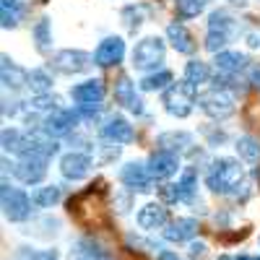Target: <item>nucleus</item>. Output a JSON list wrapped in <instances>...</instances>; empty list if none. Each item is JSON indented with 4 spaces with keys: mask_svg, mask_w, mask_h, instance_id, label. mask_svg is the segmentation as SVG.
<instances>
[{
    "mask_svg": "<svg viewBox=\"0 0 260 260\" xmlns=\"http://www.w3.org/2000/svg\"><path fill=\"white\" fill-rule=\"evenodd\" d=\"M71 96L78 102V104H89V102H99L104 96V83L99 78L94 81H83L78 86H73L71 89Z\"/></svg>",
    "mask_w": 260,
    "mask_h": 260,
    "instance_id": "a211bd4d",
    "label": "nucleus"
},
{
    "mask_svg": "<svg viewBox=\"0 0 260 260\" xmlns=\"http://www.w3.org/2000/svg\"><path fill=\"white\" fill-rule=\"evenodd\" d=\"M34 39H37V50L39 52L50 50V42H52V37H50V18H42L39 24L34 26Z\"/></svg>",
    "mask_w": 260,
    "mask_h": 260,
    "instance_id": "7c9ffc66",
    "label": "nucleus"
},
{
    "mask_svg": "<svg viewBox=\"0 0 260 260\" xmlns=\"http://www.w3.org/2000/svg\"><path fill=\"white\" fill-rule=\"evenodd\" d=\"M195 234H198V221H192V219H177L164 229V237L169 242H187Z\"/></svg>",
    "mask_w": 260,
    "mask_h": 260,
    "instance_id": "f3484780",
    "label": "nucleus"
},
{
    "mask_svg": "<svg viewBox=\"0 0 260 260\" xmlns=\"http://www.w3.org/2000/svg\"><path fill=\"white\" fill-rule=\"evenodd\" d=\"M0 76H3V86H6V89H21L24 83H29V73H24V71H21L18 65H13V60H8V57H3Z\"/></svg>",
    "mask_w": 260,
    "mask_h": 260,
    "instance_id": "aec40b11",
    "label": "nucleus"
},
{
    "mask_svg": "<svg viewBox=\"0 0 260 260\" xmlns=\"http://www.w3.org/2000/svg\"><path fill=\"white\" fill-rule=\"evenodd\" d=\"M156 146L164 148V151H172V154H177V151H185L192 146V138L187 133H161L156 138Z\"/></svg>",
    "mask_w": 260,
    "mask_h": 260,
    "instance_id": "4be33fe9",
    "label": "nucleus"
},
{
    "mask_svg": "<svg viewBox=\"0 0 260 260\" xmlns=\"http://www.w3.org/2000/svg\"><path fill=\"white\" fill-rule=\"evenodd\" d=\"M76 122H78V115L76 112H71V110H55L52 115H47V120H45V133L52 138H57V136H68L71 130L76 127Z\"/></svg>",
    "mask_w": 260,
    "mask_h": 260,
    "instance_id": "ddd939ff",
    "label": "nucleus"
},
{
    "mask_svg": "<svg viewBox=\"0 0 260 260\" xmlns=\"http://www.w3.org/2000/svg\"><path fill=\"white\" fill-rule=\"evenodd\" d=\"M26 86H29V89H31L34 94H39V96H42V94H47V91L52 89V78H50V73H47V71L37 68V71H31V73H29V83H26Z\"/></svg>",
    "mask_w": 260,
    "mask_h": 260,
    "instance_id": "cd10ccee",
    "label": "nucleus"
},
{
    "mask_svg": "<svg viewBox=\"0 0 260 260\" xmlns=\"http://www.w3.org/2000/svg\"><path fill=\"white\" fill-rule=\"evenodd\" d=\"M177 167H180L177 154L164 151V148L154 151V154H151V159H148V172H151V177H154V180H167V177H172V175L177 172Z\"/></svg>",
    "mask_w": 260,
    "mask_h": 260,
    "instance_id": "6e6552de",
    "label": "nucleus"
},
{
    "mask_svg": "<svg viewBox=\"0 0 260 260\" xmlns=\"http://www.w3.org/2000/svg\"><path fill=\"white\" fill-rule=\"evenodd\" d=\"M156 260H182L177 252H172V250H161L159 255H156Z\"/></svg>",
    "mask_w": 260,
    "mask_h": 260,
    "instance_id": "4c0bfd02",
    "label": "nucleus"
},
{
    "mask_svg": "<svg viewBox=\"0 0 260 260\" xmlns=\"http://www.w3.org/2000/svg\"><path fill=\"white\" fill-rule=\"evenodd\" d=\"M122 182H125L130 190L148 192V190H151V172H148V167H143V164H138V161H130V164L122 169Z\"/></svg>",
    "mask_w": 260,
    "mask_h": 260,
    "instance_id": "4468645a",
    "label": "nucleus"
},
{
    "mask_svg": "<svg viewBox=\"0 0 260 260\" xmlns=\"http://www.w3.org/2000/svg\"><path fill=\"white\" fill-rule=\"evenodd\" d=\"M242 182H245V172L240 161L234 159H216L206 172V185L216 195H232L237 192V187H242Z\"/></svg>",
    "mask_w": 260,
    "mask_h": 260,
    "instance_id": "f03ea898",
    "label": "nucleus"
},
{
    "mask_svg": "<svg viewBox=\"0 0 260 260\" xmlns=\"http://www.w3.org/2000/svg\"><path fill=\"white\" fill-rule=\"evenodd\" d=\"M102 136H104L107 141H115V143H130V141L136 138L133 125H130L125 117H120V115H115V117H110V120L104 122Z\"/></svg>",
    "mask_w": 260,
    "mask_h": 260,
    "instance_id": "2eb2a0df",
    "label": "nucleus"
},
{
    "mask_svg": "<svg viewBox=\"0 0 260 260\" xmlns=\"http://www.w3.org/2000/svg\"><path fill=\"white\" fill-rule=\"evenodd\" d=\"M52 65L60 73H83L91 65V57L86 52H81V50H62V52L55 55Z\"/></svg>",
    "mask_w": 260,
    "mask_h": 260,
    "instance_id": "1a4fd4ad",
    "label": "nucleus"
},
{
    "mask_svg": "<svg viewBox=\"0 0 260 260\" xmlns=\"http://www.w3.org/2000/svg\"><path fill=\"white\" fill-rule=\"evenodd\" d=\"M167 208L161 203H146L141 211H138V226L141 229H159L167 224Z\"/></svg>",
    "mask_w": 260,
    "mask_h": 260,
    "instance_id": "dca6fc26",
    "label": "nucleus"
},
{
    "mask_svg": "<svg viewBox=\"0 0 260 260\" xmlns=\"http://www.w3.org/2000/svg\"><path fill=\"white\" fill-rule=\"evenodd\" d=\"M237 260H260V255H257V257H252V255H240Z\"/></svg>",
    "mask_w": 260,
    "mask_h": 260,
    "instance_id": "ea45409f",
    "label": "nucleus"
},
{
    "mask_svg": "<svg viewBox=\"0 0 260 260\" xmlns=\"http://www.w3.org/2000/svg\"><path fill=\"white\" fill-rule=\"evenodd\" d=\"M122 55H125V42L120 37H107L94 52V65L110 68V65H117L122 60Z\"/></svg>",
    "mask_w": 260,
    "mask_h": 260,
    "instance_id": "9d476101",
    "label": "nucleus"
},
{
    "mask_svg": "<svg viewBox=\"0 0 260 260\" xmlns=\"http://www.w3.org/2000/svg\"><path fill=\"white\" fill-rule=\"evenodd\" d=\"M237 154H240V159H245L247 164H260V143L250 136H242L237 141Z\"/></svg>",
    "mask_w": 260,
    "mask_h": 260,
    "instance_id": "b1692460",
    "label": "nucleus"
},
{
    "mask_svg": "<svg viewBox=\"0 0 260 260\" xmlns=\"http://www.w3.org/2000/svg\"><path fill=\"white\" fill-rule=\"evenodd\" d=\"M71 216L86 229H102L110 226V208H107V187L102 180L81 190L68 201Z\"/></svg>",
    "mask_w": 260,
    "mask_h": 260,
    "instance_id": "f257e3e1",
    "label": "nucleus"
},
{
    "mask_svg": "<svg viewBox=\"0 0 260 260\" xmlns=\"http://www.w3.org/2000/svg\"><path fill=\"white\" fill-rule=\"evenodd\" d=\"M185 81H190L192 86L206 83V81H208V68H206V62H201V60H190V62L185 65Z\"/></svg>",
    "mask_w": 260,
    "mask_h": 260,
    "instance_id": "c85d7f7f",
    "label": "nucleus"
},
{
    "mask_svg": "<svg viewBox=\"0 0 260 260\" xmlns=\"http://www.w3.org/2000/svg\"><path fill=\"white\" fill-rule=\"evenodd\" d=\"M219 260H234V257H226V255H221V257H219Z\"/></svg>",
    "mask_w": 260,
    "mask_h": 260,
    "instance_id": "a19ab883",
    "label": "nucleus"
},
{
    "mask_svg": "<svg viewBox=\"0 0 260 260\" xmlns=\"http://www.w3.org/2000/svg\"><path fill=\"white\" fill-rule=\"evenodd\" d=\"M29 260H57V252L55 250H42V252H31Z\"/></svg>",
    "mask_w": 260,
    "mask_h": 260,
    "instance_id": "c9c22d12",
    "label": "nucleus"
},
{
    "mask_svg": "<svg viewBox=\"0 0 260 260\" xmlns=\"http://www.w3.org/2000/svg\"><path fill=\"white\" fill-rule=\"evenodd\" d=\"M96 112H99V102H89V104L78 107V115H83V117H94Z\"/></svg>",
    "mask_w": 260,
    "mask_h": 260,
    "instance_id": "f704fd0d",
    "label": "nucleus"
},
{
    "mask_svg": "<svg viewBox=\"0 0 260 260\" xmlns=\"http://www.w3.org/2000/svg\"><path fill=\"white\" fill-rule=\"evenodd\" d=\"M208 31L211 34H221V37H232L234 31V21L226 11H213L208 16Z\"/></svg>",
    "mask_w": 260,
    "mask_h": 260,
    "instance_id": "5701e85b",
    "label": "nucleus"
},
{
    "mask_svg": "<svg viewBox=\"0 0 260 260\" xmlns=\"http://www.w3.org/2000/svg\"><path fill=\"white\" fill-rule=\"evenodd\" d=\"M247 65V57L240 52H216V68L221 73H240Z\"/></svg>",
    "mask_w": 260,
    "mask_h": 260,
    "instance_id": "412c9836",
    "label": "nucleus"
},
{
    "mask_svg": "<svg viewBox=\"0 0 260 260\" xmlns=\"http://www.w3.org/2000/svg\"><path fill=\"white\" fill-rule=\"evenodd\" d=\"M167 83H172V73L169 71H159V73H151L141 81V89L143 91H156V89H167Z\"/></svg>",
    "mask_w": 260,
    "mask_h": 260,
    "instance_id": "c756f323",
    "label": "nucleus"
},
{
    "mask_svg": "<svg viewBox=\"0 0 260 260\" xmlns=\"http://www.w3.org/2000/svg\"><path fill=\"white\" fill-rule=\"evenodd\" d=\"M159 195L167 201V203H175V201H180V195H177V185H161L159 187Z\"/></svg>",
    "mask_w": 260,
    "mask_h": 260,
    "instance_id": "72a5a7b5",
    "label": "nucleus"
},
{
    "mask_svg": "<svg viewBox=\"0 0 260 260\" xmlns=\"http://www.w3.org/2000/svg\"><path fill=\"white\" fill-rule=\"evenodd\" d=\"M208 0H177V13L182 18H192V16H198L203 8H206Z\"/></svg>",
    "mask_w": 260,
    "mask_h": 260,
    "instance_id": "2f4dec72",
    "label": "nucleus"
},
{
    "mask_svg": "<svg viewBox=\"0 0 260 260\" xmlns=\"http://www.w3.org/2000/svg\"><path fill=\"white\" fill-rule=\"evenodd\" d=\"M167 37H169V42H172V47H175L177 52H182V55H190V52L195 50V42H192L190 31H187L182 24H169V26H167Z\"/></svg>",
    "mask_w": 260,
    "mask_h": 260,
    "instance_id": "6ab92c4d",
    "label": "nucleus"
},
{
    "mask_svg": "<svg viewBox=\"0 0 260 260\" xmlns=\"http://www.w3.org/2000/svg\"><path fill=\"white\" fill-rule=\"evenodd\" d=\"M161 60H164V42L159 37H146L143 42H138L136 50H133V65L138 71L156 68Z\"/></svg>",
    "mask_w": 260,
    "mask_h": 260,
    "instance_id": "423d86ee",
    "label": "nucleus"
},
{
    "mask_svg": "<svg viewBox=\"0 0 260 260\" xmlns=\"http://www.w3.org/2000/svg\"><path fill=\"white\" fill-rule=\"evenodd\" d=\"M0 21H3V29H13L21 21V3L18 0H3L0 3Z\"/></svg>",
    "mask_w": 260,
    "mask_h": 260,
    "instance_id": "393cba45",
    "label": "nucleus"
},
{
    "mask_svg": "<svg viewBox=\"0 0 260 260\" xmlns=\"http://www.w3.org/2000/svg\"><path fill=\"white\" fill-rule=\"evenodd\" d=\"M203 255H206V245H203V242H192V245H190V257H192V260H201Z\"/></svg>",
    "mask_w": 260,
    "mask_h": 260,
    "instance_id": "e433bc0d",
    "label": "nucleus"
},
{
    "mask_svg": "<svg viewBox=\"0 0 260 260\" xmlns=\"http://www.w3.org/2000/svg\"><path fill=\"white\" fill-rule=\"evenodd\" d=\"M11 167H13V175L21 182H26V185H37V182L45 180V175H47V159L39 156V154L21 156V161L11 164Z\"/></svg>",
    "mask_w": 260,
    "mask_h": 260,
    "instance_id": "0eeeda50",
    "label": "nucleus"
},
{
    "mask_svg": "<svg viewBox=\"0 0 260 260\" xmlns=\"http://www.w3.org/2000/svg\"><path fill=\"white\" fill-rule=\"evenodd\" d=\"M161 102L172 117H187L192 112V104H195V86L190 81L172 83V86H167Z\"/></svg>",
    "mask_w": 260,
    "mask_h": 260,
    "instance_id": "7ed1b4c3",
    "label": "nucleus"
},
{
    "mask_svg": "<svg viewBox=\"0 0 260 260\" xmlns=\"http://www.w3.org/2000/svg\"><path fill=\"white\" fill-rule=\"evenodd\" d=\"M195 169H185L182 172V180L177 182V195H180V201L185 203H192L195 201Z\"/></svg>",
    "mask_w": 260,
    "mask_h": 260,
    "instance_id": "bb28decb",
    "label": "nucleus"
},
{
    "mask_svg": "<svg viewBox=\"0 0 260 260\" xmlns=\"http://www.w3.org/2000/svg\"><path fill=\"white\" fill-rule=\"evenodd\" d=\"M0 198H3V213L8 221H26L31 213V201L24 190L11 187L8 182L0 185Z\"/></svg>",
    "mask_w": 260,
    "mask_h": 260,
    "instance_id": "20e7f679",
    "label": "nucleus"
},
{
    "mask_svg": "<svg viewBox=\"0 0 260 260\" xmlns=\"http://www.w3.org/2000/svg\"><path fill=\"white\" fill-rule=\"evenodd\" d=\"M229 42V37H221V34H211L208 31V37H206V50H211V52H219L224 45Z\"/></svg>",
    "mask_w": 260,
    "mask_h": 260,
    "instance_id": "473e14b6",
    "label": "nucleus"
},
{
    "mask_svg": "<svg viewBox=\"0 0 260 260\" xmlns=\"http://www.w3.org/2000/svg\"><path fill=\"white\" fill-rule=\"evenodd\" d=\"M60 187L57 185H50V187H39L34 195H31V203L37 206V208H50V206H55L57 201H60Z\"/></svg>",
    "mask_w": 260,
    "mask_h": 260,
    "instance_id": "a878e982",
    "label": "nucleus"
},
{
    "mask_svg": "<svg viewBox=\"0 0 260 260\" xmlns=\"http://www.w3.org/2000/svg\"><path fill=\"white\" fill-rule=\"evenodd\" d=\"M115 102L122 104L125 110H130L133 115H141V112H143V102H141V96L136 94V86L130 83L127 76H120L117 83H115Z\"/></svg>",
    "mask_w": 260,
    "mask_h": 260,
    "instance_id": "f8f14e48",
    "label": "nucleus"
},
{
    "mask_svg": "<svg viewBox=\"0 0 260 260\" xmlns=\"http://www.w3.org/2000/svg\"><path fill=\"white\" fill-rule=\"evenodd\" d=\"M198 104H201V110L213 120H224L234 112V96L226 89H221V86H213L211 91H203L198 96Z\"/></svg>",
    "mask_w": 260,
    "mask_h": 260,
    "instance_id": "39448f33",
    "label": "nucleus"
},
{
    "mask_svg": "<svg viewBox=\"0 0 260 260\" xmlns=\"http://www.w3.org/2000/svg\"><path fill=\"white\" fill-rule=\"evenodd\" d=\"M91 169V159L86 154H78V151H71L60 159V172L65 180H83Z\"/></svg>",
    "mask_w": 260,
    "mask_h": 260,
    "instance_id": "9b49d317",
    "label": "nucleus"
},
{
    "mask_svg": "<svg viewBox=\"0 0 260 260\" xmlns=\"http://www.w3.org/2000/svg\"><path fill=\"white\" fill-rule=\"evenodd\" d=\"M252 83H257V86H260V65L252 71Z\"/></svg>",
    "mask_w": 260,
    "mask_h": 260,
    "instance_id": "58836bf2",
    "label": "nucleus"
}]
</instances>
